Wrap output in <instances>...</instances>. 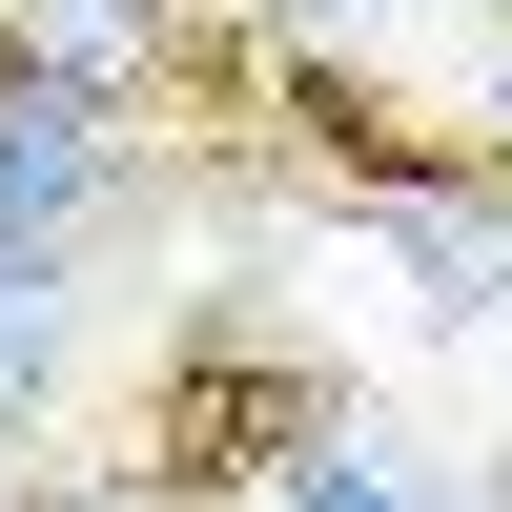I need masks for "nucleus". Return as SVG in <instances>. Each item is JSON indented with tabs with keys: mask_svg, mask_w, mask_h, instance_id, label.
I'll list each match as a JSON object with an SVG mask.
<instances>
[{
	"mask_svg": "<svg viewBox=\"0 0 512 512\" xmlns=\"http://www.w3.org/2000/svg\"><path fill=\"white\" fill-rule=\"evenodd\" d=\"M82 205H103V82L21 62L0 82V226H82Z\"/></svg>",
	"mask_w": 512,
	"mask_h": 512,
	"instance_id": "1",
	"label": "nucleus"
},
{
	"mask_svg": "<svg viewBox=\"0 0 512 512\" xmlns=\"http://www.w3.org/2000/svg\"><path fill=\"white\" fill-rule=\"evenodd\" d=\"M267 512H431V492H410V451H390V431H349V410H308V431L267 451Z\"/></svg>",
	"mask_w": 512,
	"mask_h": 512,
	"instance_id": "2",
	"label": "nucleus"
},
{
	"mask_svg": "<svg viewBox=\"0 0 512 512\" xmlns=\"http://www.w3.org/2000/svg\"><path fill=\"white\" fill-rule=\"evenodd\" d=\"M267 21L308 41V62H390V21H410V0H267Z\"/></svg>",
	"mask_w": 512,
	"mask_h": 512,
	"instance_id": "3",
	"label": "nucleus"
},
{
	"mask_svg": "<svg viewBox=\"0 0 512 512\" xmlns=\"http://www.w3.org/2000/svg\"><path fill=\"white\" fill-rule=\"evenodd\" d=\"M492 144H512V41H492Z\"/></svg>",
	"mask_w": 512,
	"mask_h": 512,
	"instance_id": "4",
	"label": "nucleus"
},
{
	"mask_svg": "<svg viewBox=\"0 0 512 512\" xmlns=\"http://www.w3.org/2000/svg\"><path fill=\"white\" fill-rule=\"evenodd\" d=\"M472 21H492V41H512V0H472Z\"/></svg>",
	"mask_w": 512,
	"mask_h": 512,
	"instance_id": "5",
	"label": "nucleus"
}]
</instances>
